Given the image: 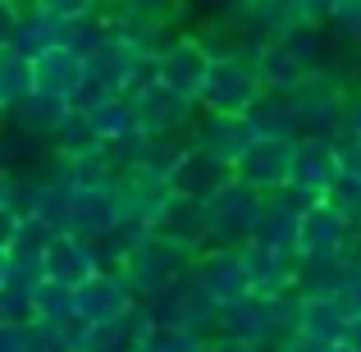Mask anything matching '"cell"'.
<instances>
[{
	"instance_id": "1",
	"label": "cell",
	"mask_w": 361,
	"mask_h": 352,
	"mask_svg": "<svg viewBox=\"0 0 361 352\" xmlns=\"http://www.w3.org/2000/svg\"><path fill=\"white\" fill-rule=\"evenodd\" d=\"M288 325H293V302L288 298H265V293H247V298L220 307V316H215V334L243 339V344H252L261 352L279 348Z\"/></svg>"
},
{
	"instance_id": "2",
	"label": "cell",
	"mask_w": 361,
	"mask_h": 352,
	"mask_svg": "<svg viewBox=\"0 0 361 352\" xmlns=\"http://www.w3.org/2000/svg\"><path fill=\"white\" fill-rule=\"evenodd\" d=\"M192 261L197 256L188 252V247H178V243H169V238L156 233V238H147L133 256H123L115 270L128 279L133 298L147 302V298H156V293H165L174 279H183V274L192 270Z\"/></svg>"
},
{
	"instance_id": "3",
	"label": "cell",
	"mask_w": 361,
	"mask_h": 352,
	"mask_svg": "<svg viewBox=\"0 0 361 352\" xmlns=\"http://www.w3.org/2000/svg\"><path fill=\"white\" fill-rule=\"evenodd\" d=\"M256 97H261L256 64L243 60V55H215L211 73H206V83H202L197 106H202L206 115H247Z\"/></svg>"
},
{
	"instance_id": "4",
	"label": "cell",
	"mask_w": 361,
	"mask_h": 352,
	"mask_svg": "<svg viewBox=\"0 0 361 352\" xmlns=\"http://www.w3.org/2000/svg\"><path fill=\"white\" fill-rule=\"evenodd\" d=\"M265 211V193L247 188L243 178L224 183L220 193L206 202V220H211V247H243L252 238L256 220Z\"/></svg>"
},
{
	"instance_id": "5",
	"label": "cell",
	"mask_w": 361,
	"mask_h": 352,
	"mask_svg": "<svg viewBox=\"0 0 361 352\" xmlns=\"http://www.w3.org/2000/svg\"><path fill=\"white\" fill-rule=\"evenodd\" d=\"M211 60H215V55L206 51L202 37L178 32V37H169V42L156 51V83H165L169 92H178L183 101L197 106L202 83H206V73H211Z\"/></svg>"
},
{
	"instance_id": "6",
	"label": "cell",
	"mask_w": 361,
	"mask_h": 352,
	"mask_svg": "<svg viewBox=\"0 0 361 352\" xmlns=\"http://www.w3.org/2000/svg\"><path fill=\"white\" fill-rule=\"evenodd\" d=\"M256 78H261V87H288L298 92L302 83H311V69H316V51H311L307 37L288 32L283 28L279 37H270V42L256 46Z\"/></svg>"
},
{
	"instance_id": "7",
	"label": "cell",
	"mask_w": 361,
	"mask_h": 352,
	"mask_svg": "<svg viewBox=\"0 0 361 352\" xmlns=\"http://www.w3.org/2000/svg\"><path fill=\"white\" fill-rule=\"evenodd\" d=\"M147 307H151V316H156L160 329H211L215 334V316H220V307L202 293V284L192 279V270H188L183 279H174L165 293L147 298Z\"/></svg>"
},
{
	"instance_id": "8",
	"label": "cell",
	"mask_w": 361,
	"mask_h": 352,
	"mask_svg": "<svg viewBox=\"0 0 361 352\" xmlns=\"http://www.w3.org/2000/svg\"><path fill=\"white\" fill-rule=\"evenodd\" d=\"M192 279L202 284V293L215 307H229L252 293V270H247L243 247H206L192 261Z\"/></svg>"
},
{
	"instance_id": "9",
	"label": "cell",
	"mask_w": 361,
	"mask_h": 352,
	"mask_svg": "<svg viewBox=\"0 0 361 352\" xmlns=\"http://www.w3.org/2000/svg\"><path fill=\"white\" fill-rule=\"evenodd\" d=\"M348 243H353V229H348V220L325 202V197H320V202H307V206H302L298 243H293V256H298V261L343 256V252H348Z\"/></svg>"
},
{
	"instance_id": "10",
	"label": "cell",
	"mask_w": 361,
	"mask_h": 352,
	"mask_svg": "<svg viewBox=\"0 0 361 352\" xmlns=\"http://www.w3.org/2000/svg\"><path fill=\"white\" fill-rule=\"evenodd\" d=\"M293 142L298 138H256L252 147L243 151L238 160H233V174L243 178L247 188H256V193H279V188H288V169H293Z\"/></svg>"
},
{
	"instance_id": "11",
	"label": "cell",
	"mask_w": 361,
	"mask_h": 352,
	"mask_svg": "<svg viewBox=\"0 0 361 352\" xmlns=\"http://www.w3.org/2000/svg\"><path fill=\"white\" fill-rule=\"evenodd\" d=\"M133 106V123H137V133H147V138H169V133H183L188 119H192V101H183L178 92H169L165 83H147V87H137L128 97Z\"/></svg>"
},
{
	"instance_id": "12",
	"label": "cell",
	"mask_w": 361,
	"mask_h": 352,
	"mask_svg": "<svg viewBox=\"0 0 361 352\" xmlns=\"http://www.w3.org/2000/svg\"><path fill=\"white\" fill-rule=\"evenodd\" d=\"M338 151L334 142H316V138H298L293 142V169H288V188L307 202H320L329 188L338 183Z\"/></svg>"
},
{
	"instance_id": "13",
	"label": "cell",
	"mask_w": 361,
	"mask_h": 352,
	"mask_svg": "<svg viewBox=\"0 0 361 352\" xmlns=\"http://www.w3.org/2000/svg\"><path fill=\"white\" fill-rule=\"evenodd\" d=\"M133 289L128 279L115 270V265H106V270H97L92 279H82L78 289H73V311H78L87 325H101V320H119L123 311L133 307Z\"/></svg>"
},
{
	"instance_id": "14",
	"label": "cell",
	"mask_w": 361,
	"mask_h": 352,
	"mask_svg": "<svg viewBox=\"0 0 361 352\" xmlns=\"http://www.w3.org/2000/svg\"><path fill=\"white\" fill-rule=\"evenodd\" d=\"M233 165L229 160H220V156H211V151H202V147H192L188 142V151H183V160L174 165V174H169V188H174L178 197H192V202H211L215 193H220L224 183H233Z\"/></svg>"
},
{
	"instance_id": "15",
	"label": "cell",
	"mask_w": 361,
	"mask_h": 352,
	"mask_svg": "<svg viewBox=\"0 0 361 352\" xmlns=\"http://www.w3.org/2000/svg\"><path fill=\"white\" fill-rule=\"evenodd\" d=\"M97 270H106V256H101V247L87 243V238L55 233V243L46 247L42 274H46V279H55V284H69V289H78V284L92 279Z\"/></svg>"
},
{
	"instance_id": "16",
	"label": "cell",
	"mask_w": 361,
	"mask_h": 352,
	"mask_svg": "<svg viewBox=\"0 0 361 352\" xmlns=\"http://www.w3.org/2000/svg\"><path fill=\"white\" fill-rule=\"evenodd\" d=\"M256 138H261V133H256L252 115H206L192 133V147H202V151H211V156H220V160L233 165Z\"/></svg>"
},
{
	"instance_id": "17",
	"label": "cell",
	"mask_w": 361,
	"mask_h": 352,
	"mask_svg": "<svg viewBox=\"0 0 361 352\" xmlns=\"http://www.w3.org/2000/svg\"><path fill=\"white\" fill-rule=\"evenodd\" d=\"M156 233L160 238H169V243H178V247H188V252H206L211 247V220H206V202H192V197H178L174 193V202L160 211V220H156Z\"/></svg>"
},
{
	"instance_id": "18",
	"label": "cell",
	"mask_w": 361,
	"mask_h": 352,
	"mask_svg": "<svg viewBox=\"0 0 361 352\" xmlns=\"http://www.w3.org/2000/svg\"><path fill=\"white\" fill-rule=\"evenodd\" d=\"M115 193H119L123 215H142V220H151V224H156L160 211L174 202V188H169V178L147 174V169H119Z\"/></svg>"
},
{
	"instance_id": "19",
	"label": "cell",
	"mask_w": 361,
	"mask_h": 352,
	"mask_svg": "<svg viewBox=\"0 0 361 352\" xmlns=\"http://www.w3.org/2000/svg\"><path fill=\"white\" fill-rule=\"evenodd\" d=\"M343 325L348 316L334 307V298H298L293 302V334H302L307 344H316L320 352H329L343 339Z\"/></svg>"
},
{
	"instance_id": "20",
	"label": "cell",
	"mask_w": 361,
	"mask_h": 352,
	"mask_svg": "<svg viewBox=\"0 0 361 352\" xmlns=\"http://www.w3.org/2000/svg\"><path fill=\"white\" fill-rule=\"evenodd\" d=\"M82 73H87V64H82V55H73L69 46H51L46 55H37V60H32L37 92H51V97H64V101L78 97Z\"/></svg>"
},
{
	"instance_id": "21",
	"label": "cell",
	"mask_w": 361,
	"mask_h": 352,
	"mask_svg": "<svg viewBox=\"0 0 361 352\" xmlns=\"http://www.w3.org/2000/svg\"><path fill=\"white\" fill-rule=\"evenodd\" d=\"M69 110H73V101L51 97V92H32L23 106H14V110L5 115V128H18V133H27V138L51 142V133L64 123V115H69Z\"/></svg>"
},
{
	"instance_id": "22",
	"label": "cell",
	"mask_w": 361,
	"mask_h": 352,
	"mask_svg": "<svg viewBox=\"0 0 361 352\" xmlns=\"http://www.w3.org/2000/svg\"><path fill=\"white\" fill-rule=\"evenodd\" d=\"M9 46L14 51H23L27 60H37V55H46L51 46H60V18L46 14L42 5H32V0H23L14 14V32H9Z\"/></svg>"
},
{
	"instance_id": "23",
	"label": "cell",
	"mask_w": 361,
	"mask_h": 352,
	"mask_svg": "<svg viewBox=\"0 0 361 352\" xmlns=\"http://www.w3.org/2000/svg\"><path fill=\"white\" fill-rule=\"evenodd\" d=\"M252 123L265 138H298V92L288 87H261V97L252 101Z\"/></svg>"
},
{
	"instance_id": "24",
	"label": "cell",
	"mask_w": 361,
	"mask_h": 352,
	"mask_svg": "<svg viewBox=\"0 0 361 352\" xmlns=\"http://www.w3.org/2000/svg\"><path fill=\"white\" fill-rule=\"evenodd\" d=\"M110 32H115V23L106 18V9H87V14H73V18H60V46H69L73 55H97L101 46L110 42Z\"/></svg>"
},
{
	"instance_id": "25",
	"label": "cell",
	"mask_w": 361,
	"mask_h": 352,
	"mask_svg": "<svg viewBox=\"0 0 361 352\" xmlns=\"http://www.w3.org/2000/svg\"><path fill=\"white\" fill-rule=\"evenodd\" d=\"M37 92V78H32V60L14 46H0V119L9 115L14 106H23L27 97Z\"/></svg>"
},
{
	"instance_id": "26",
	"label": "cell",
	"mask_w": 361,
	"mask_h": 352,
	"mask_svg": "<svg viewBox=\"0 0 361 352\" xmlns=\"http://www.w3.org/2000/svg\"><path fill=\"white\" fill-rule=\"evenodd\" d=\"M147 238H156V224L151 220H142V215H119L115 229L101 238L97 247H101V256H106V265H119L123 256H133Z\"/></svg>"
},
{
	"instance_id": "27",
	"label": "cell",
	"mask_w": 361,
	"mask_h": 352,
	"mask_svg": "<svg viewBox=\"0 0 361 352\" xmlns=\"http://www.w3.org/2000/svg\"><path fill=\"white\" fill-rule=\"evenodd\" d=\"M51 151L55 156H82V151H101V138L92 128L87 110H69L64 123L51 133Z\"/></svg>"
},
{
	"instance_id": "28",
	"label": "cell",
	"mask_w": 361,
	"mask_h": 352,
	"mask_svg": "<svg viewBox=\"0 0 361 352\" xmlns=\"http://www.w3.org/2000/svg\"><path fill=\"white\" fill-rule=\"evenodd\" d=\"M87 119H92V128H97L101 147H110V142H119V138H128V133H137L128 97H110V101H101V106H92Z\"/></svg>"
},
{
	"instance_id": "29",
	"label": "cell",
	"mask_w": 361,
	"mask_h": 352,
	"mask_svg": "<svg viewBox=\"0 0 361 352\" xmlns=\"http://www.w3.org/2000/svg\"><path fill=\"white\" fill-rule=\"evenodd\" d=\"M69 316H73V289L42 274V284H37V293H32V320L37 325H60V320H69Z\"/></svg>"
},
{
	"instance_id": "30",
	"label": "cell",
	"mask_w": 361,
	"mask_h": 352,
	"mask_svg": "<svg viewBox=\"0 0 361 352\" xmlns=\"http://www.w3.org/2000/svg\"><path fill=\"white\" fill-rule=\"evenodd\" d=\"M137 344L128 339L123 320H101V325H87V339H82L78 352H133Z\"/></svg>"
},
{
	"instance_id": "31",
	"label": "cell",
	"mask_w": 361,
	"mask_h": 352,
	"mask_svg": "<svg viewBox=\"0 0 361 352\" xmlns=\"http://www.w3.org/2000/svg\"><path fill=\"white\" fill-rule=\"evenodd\" d=\"M156 344L165 352H206L211 329H156Z\"/></svg>"
},
{
	"instance_id": "32",
	"label": "cell",
	"mask_w": 361,
	"mask_h": 352,
	"mask_svg": "<svg viewBox=\"0 0 361 352\" xmlns=\"http://www.w3.org/2000/svg\"><path fill=\"white\" fill-rule=\"evenodd\" d=\"M18 224H23V211H18L14 202H0V256H5L9 247H14Z\"/></svg>"
},
{
	"instance_id": "33",
	"label": "cell",
	"mask_w": 361,
	"mask_h": 352,
	"mask_svg": "<svg viewBox=\"0 0 361 352\" xmlns=\"http://www.w3.org/2000/svg\"><path fill=\"white\" fill-rule=\"evenodd\" d=\"M32 5H42L46 14H55V18H73V14H87V9H97L101 0H32Z\"/></svg>"
},
{
	"instance_id": "34",
	"label": "cell",
	"mask_w": 361,
	"mask_h": 352,
	"mask_svg": "<svg viewBox=\"0 0 361 352\" xmlns=\"http://www.w3.org/2000/svg\"><path fill=\"white\" fill-rule=\"evenodd\" d=\"M206 352H261V348L243 344V339H229V334H215L211 344H206Z\"/></svg>"
},
{
	"instance_id": "35",
	"label": "cell",
	"mask_w": 361,
	"mask_h": 352,
	"mask_svg": "<svg viewBox=\"0 0 361 352\" xmlns=\"http://www.w3.org/2000/svg\"><path fill=\"white\" fill-rule=\"evenodd\" d=\"M338 344H343L348 352H361V316H353L343 325V339H338Z\"/></svg>"
},
{
	"instance_id": "36",
	"label": "cell",
	"mask_w": 361,
	"mask_h": 352,
	"mask_svg": "<svg viewBox=\"0 0 361 352\" xmlns=\"http://www.w3.org/2000/svg\"><path fill=\"white\" fill-rule=\"evenodd\" d=\"M14 14H18V5L0 0V46H5V42H9V32H14Z\"/></svg>"
},
{
	"instance_id": "37",
	"label": "cell",
	"mask_w": 361,
	"mask_h": 352,
	"mask_svg": "<svg viewBox=\"0 0 361 352\" xmlns=\"http://www.w3.org/2000/svg\"><path fill=\"white\" fill-rule=\"evenodd\" d=\"M343 256H348V265H353V270L361 274V229H357L353 243H348V252H343Z\"/></svg>"
},
{
	"instance_id": "38",
	"label": "cell",
	"mask_w": 361,
	"mask_h": 352,
	"mask_svg": "<svg viewBox=\"0 0 361 352\" xmlns=\"http://www.w3.org/2000/svg\"><path fill=\"white\" fill-rule=\"evenodd\" d=\"M133 352H165V348H160L156 339H147V344H142V348H133Z\"/></svg>"
},
{
	"instance_id": "39",
	"label": "cell",
	"mask_w": 361,
	"mask_h": 352,
	"mask_svg": "<svg viewBox=\"0 0 361 352\" xmlns=\"http://www.w3.org/2000/svg\"><path fill=\"white\" fill-rule=\"evenodd\" d=\"M0 284H5V256H0Z\"/></svg>"
},
{
	"instance_id": "40",
	"label": "cell",
	"mask_w": 361,
	"mask_h": 352,
	"mask_svg": "<svg viewBox=\"0 0 361 352\" xmlns=\"http://www.w3.org/2000/svg\"><path fill=\"white\" fill-rule=\"evenodd\" d=\"M9 5H23V0H9Z\"/></svg>"
},
{
	"instance_id": "41",
	"label": "cell",
	"mask_w": 361,
	"mask_h": 352,
	"mask_svg": "<svg viewBox=\"0 0 361 352\" xmlns=\"http://www.w3.org/2000/svg\"><path fill=\"white\" fill-rule=\"evenodd\" d=\"M247 5H261V0H247Z\"/></svg>"
}]
</instances>
